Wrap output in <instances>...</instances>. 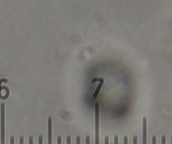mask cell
I'll list each match as a JSON object with an SVG mask.
<instances>
[{
  "instance_id": "6da1fadb",
  "label": "cell",
  "mask_w": 172,
  "mask_h": 144,
  "mask_svg": "<svg viewBox=\"0 0 172 144\" xmlns=\"http://www.w3.org/2000/svg\"><path fill=\"white\" fill-rule=\"evenodd\" d=\"M1 144H5V104H1Z\"/></svg>"
},
{
  "instance_id": "7a4b0ae2",
  "label": "cell",
  "mask_w": 172,
  "mask_h": 144,
  "mask_svg": "<svg viewBox=\"0 0 172 144\" xmlns=\"http://www.w3.org/2000/svg\"><path fill=\"white\" fill-rule=\"evenodd\" d=\"M100 105L99 103H96L95 104V130H96V139L95 144H99V116H100Z\"/></svg>"
},
{
  "instance_id": "3957f363",
  "label": "cell",
  "mask_w": 172,
  "mask_h": 144,
  "mask_svg": "<svg viewBox=\"0 0 172 144\" xmlns=\"http://www.w3.org/2000/svg\"><path fill=\"white\" fill-rule=\"evenodd\" d=\"M143 144H147V118H143Z\"/></svg>"
},
{
  "instance_id": "277c9868",
  "label": "cell",
  "mask_w": 172,
  "mask_h": 144,
  "mask_svg": "<svg viewBox=\"0 0 172 144\" xmlns=\"http://www.w3.org/2000/svg\"><path fill=\"white\" fill-rule=\"evenodd\" d=\"M48 144H52V118H48Z\"/></svg>"
},
{
  "instance_id": "5b68a950",
  "label": "cell",
  "mask_w": 172,
  "mask_h": 144,
  "mask_svg": "<svg viewBox=\"0 0 172 144\" xmlns=\"http://www.w3.org/2000/svg\"><path fill=\"white\" fill-rule=\"evenodd\" d=\"M99 81H100V83H99L98 86V88L97 89L95 90V92L93 94V96H92V100H96L97 97H98V95L99 92H100V90H101L102 87L103 85V83H104V79L103 78H98Z\"/></svg>"
},
{
  "instance_id": "8992f818",
  "label": "cell",
  "mask_w": 172,
  "mask_h": 144,
  "mask_svg": "<svg viewBox=\"0 0 172 144\" xmlns=\"http://www.w3.org/2000/svg\"><path fill=\"white\" fill-rule=\"evenodd\" d=\"M38 144H43V137L40 136L38 138Z\"/></svg>"
},
{
  "instance_id": "52a82bcc",
  "label": "cell",
  "mask_w": 172,
  "mask_h": 144,
  "mask_svg": "<svg viewBox=\"0 0 172 144\" xmlns=\"http://www.w3.org/2000/svg\"><path fill=\"white\" fill-rule=\"evenodd\" d=\"M133 144H138V138H137V136H134V137Z\"/></svg>"
},
{
  "instance_id": "ba28073f",
  "label": "cell",
  "mask_w": 172,
  "mask_h": 144,
  "mask_svg": "<svg viewBox=\"0 0 172 144\" xmlns=\"http://www.w3.org/2000/svg\"><path fill=\"white\" fill-rule=\"evenodd\" d=\"M161 144H166V138L165 136H163L161 138Z\"/></svg>"
},
{
  "instance_id": "9c48e42d",
  "label": "cell",
  "mask_w": 172,
  "mask_h": 144,
  "mask_svg": "<svg viewBox=\"0 0 172 144\" xmlns=\"http://www.w3.org/2000/svg\"><path fill=\"white\" fill-rule=\"evenodd\" d=\"M114 144H118V136L114 137Z\"/></svg>"
},
{
  "instance_id": "30bf717a",
  "label": "cell",
  "mask_w": 172,
  "mask_h": 144,
  "mask_svg": "<svg viewBox=\"0 0 172 144\" xmlns=\"http://www.w3.org/2000/svg\"><path fill=\"white\" fill-rule=\"evenodd\" d=\"M71 137H70V136H68L67 137V139H66V144H71Z\"/></svg>"
},
{
  "instance_id": "8fae6325",
  "label": "cell",
  "mask_w": 172,
  "mask_h": 144,
  "mask_svg": "<svg viewBox=\"0 0 172 144\" xmlns=\"http://www.w3.org/2000/svg\"><path fill=\"white\" fill-rule=\"evenodd\" d=\"M152 144H156V137L155 136L152 138Z\"/></svg>"
},
{
  "instance_id": "7c38bea8",
  "label": "cell",
  "mask_w": 172,
  "mask_h": 144,
  "mask_svg": "<svg viewBox=\"0 0 172 144\" xmlns=\"http://www.w3.org/2000/svg\"><path fill=\"white\" fill-rule=\"evenodd\" d=\"M105 144H109V138L108 136L105 137Z\"/></svg>"
},
{
  "instance_id": "4fadbf2b",
  "label": "cell",
  "mask_w": 172,
  "mask_h": 144,
  "mask_svg": "<svg viewBox=\"0 0 172 144\" xmlns=\"http://www.w3.org/2000/svg\"><path fill=\"white\" fill-rule=\"evenodd\" d=\"M86 144H90V137H89V136H86Z\"/></svg>"
},
{
  "instance_id": "5bb4252c",
  "label": "cell",
  "mask_w": 172,
  "mask_h": 144,
  "mask_svg": "<svg viewBox=\"0 0 172 144\" xmlns=\"http://www.w3.org/2000/svg\"><path fill=\"white\" fill-rule=\"evenodd\" d=\"M123 144H128V137H124L123 138Z\"/></svg>"
},
{
  "instance_id": "9a60e30c",
  "label": "cell",
  "mask_w": 172,
  "mask_h": 144,
  "mask_svg": "<svg viewBox=\"0 0 172 144\" xmlns=\"http://www.w3.org/2000/svg\"><path fill=\"white\" fill-rule=\"evenodd\" d=\"M19 144H24V137H20L19 138Z\"/></svg>"
},
{
  "instance_id": "2e32d148",
  "label": "cell",
  "mask_w": 172,
  "mask_h": 144,
  "mask_svg": "<svg viewBox=\"0 0 172 144\" xmlns=\"http://www.w3.org/2000/svg\"><path fill=\"white\" fill-rule=\"evenodd\" d=\"M57 144H62V137H58L57 138Z\"/></svg>"
},
{
  "instance_id": "e0dca14e",
  "label": "cell",
  "mask_w": 172,
  "mask_h": 144,
  "mask_svg": "<svg viewBox=\"0 0 172 144\" xmlns=\"http://www.w3.org/2000/svg\"><path fill=\"white\" fill-rule=\"evenodd\" d=\"M10 144H14V137L10 138Z\"/></svg>"
},
{
  "instance_id": "ac0fdd59",
  "label": "cell",
  "mask_w": 172,
  "mask_h": 144,
  "mask_svg": "<svg viewBox=\"0 0 172 144\" xmlns=\"http://www.w3.org/2000/svg\"><path fill=\"white\" fill-rule=\"evenodd\" d=\"M29 144H33V138H32V137H30V139H29Z\"/></svg>"
},
{
  "instance_id": "d6986e66",
  "label": "cell",
  "mask_w": 172,
  "mask_h": 144,
  "mask_svg": "<svg viewBox=\"0 0 172 144\" xmlns=\"http://www.w3.org/2000/svg\"><path fill=\"white\" fill-rule=\"evenodd\" d=\"M77 144H81L80 137H77Z\"/></svg>"
},
{
  "instance_id": "ffe728a7",
  "label": "cell",
  "mask_w": 172,
  "mask_h": 144,
  "mask_svg": "<svg viewBox=\"0 0 172 144\" xmlns=\"http://www.w3.org/2000/svg\"><path fill=\"white\" fill-rule=\"evenodd\" d=\"M171 144H172V137H171Z\"/></svg>"
}]
</instances>
